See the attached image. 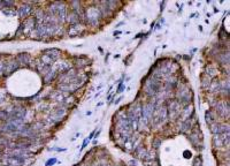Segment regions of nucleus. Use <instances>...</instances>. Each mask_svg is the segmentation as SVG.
Here are the masks:
<instances>
[{
    "label": "nucleus",
    "instance_id": "nucleus-1",
    "mask_svg": "<svg viewBox=\"0 0 230 166\" xmlns=\"http://www.w3.org/2000/svg\"><path fill=\"white\" fill-rule=\"evenodd\" d=\"M54 163H55V159H52V161H47V163H46V166H48V165H53Z\"/></svg>",
    "mask_w": 230,
    "mask_h": 166
}]
</instances>
